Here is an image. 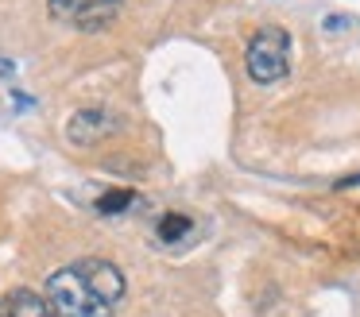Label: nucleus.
<instances>
[{"label":"nucleus","mask_w":360,"mask_h":317,"mask_svg":"<svg viewBox=\"0 0 360 317\" xmlns=\"http://www.w3.org/2000/svg\"><path fill=\"white\" fill-rule=\"evenodd\" d=\"M124 271L112 259L89 255V259H74L58 267L47 278V306L55 317H112L124 302Z\"/></svg>","instance_id":"1"},{"label":"nucleus","mask_w":360,"mask_h":317,"mask_svg":"<svg viewBox=\"0 0 360 317\" xmlns=\"http://www.w3.org/2000/svg\"><path fill=\"white\" fill-rule=\"evenodd\" d=\"M244 66H248V77L256 85H275L287 77L290 70V35L275 23L259 27L256 35L248 39V51H244Z\"/></svg>","instance_id":"2"},{"label":"nucleus","mask_w":360,"mask_h":317,"mask_svg":"<svg viewBox=\"0 0 360 317\" xmlns=\"http://www.w3.org/2000/svg\"><path fill=\"white\" fill-rule=\"evenodd\" d=\"M124 0H47V15L74 31H105Z\"/></svg>","instance_id":"3"},{"label":"nucleus","mask_w":360,"mask_h":317,"mask_svg":"<svg viewBox=\"0 0 360 317\" xmlns=\"http://www.w3.org/2000/svg\"><path fill=\"white\" fill-rule=\"evenodd\" d=\"M117 131H120V112H112V108H78L70 116V124H66V139L78 147L97 143L105 136H117Z\"/></svg>","instance_id":"4"},{"label":"nucleus","mask_w":360,"mask_h":317,"mask_svg":"<svg viewBox=\"0 0 360 317\" xmlns=\"http://www.w3.org/2000/svg\"><path fill=\"white\" fill-rule=\"evenodd\" d=\"M0 317H55V309L47 306L43 294L27 290V286H16L0 302Z\"/></svg>","instance_id":"5"},{"label":"nucleus","mask_w":360,"mask_h":317,"mask_svg":"<svg viewBox=\"0 0 360 317\" xmlns=\"http://www.w3.org/2000/svg\"><path fill=\"white\" fill-rule=\"evenodd\" d=\"M186 232H190V216H182V213L159 216V240H163V244H174V240H182Z\"/></svg>","instance_id":"6"},{"label":"nucleus","mask_w":360,"mask_h":317,"mask_svg":"<svg viewBox=\"0 0 360 317\" xmlns=\"http://www.w3.org/2000/svg\"><path fill=\"white\" fill-rule=\"evenodd\" d=\"M132 201H136V190H109V193H101V198H97V213H105V216L124 213Z\"/></svg>","instance_id":"7"},{"label":"nucleus","mask_w":360,"mask_h":317,"mask_svg":"<svg viewBox=\"0 0 360 317\" xmlns=\"http://www.w3.org/2000/svg\"><path fill=\"white\" fill-rule=\"evenodd\" d=\"M352 186H360V174H349V178H341V182H337V190H352Z\"/></svg>","instance_id":"8"},{"label":"nucleus","mask_w":360,"mask_h":317,"mask_svg":"<svg viewBox=\"0 0 360 317\" xmlns=\"http://www.w3.org/2000/svg\"><path fill=\"white\" fill-rule=\"evenodd\" d=\"M12 74H16V66L8 58H0V77H12Z\"/></svg>","instance_id":"9"},{"label":"nucleus","mask_w":360,"mask_h":317,"mask_svg":"<svg viewBox=\"0 0 360 317\" xmlns=\"http://www.w3.org/2000/svg\"><path fill=\"white\" fill-rule=\"evenodd\" d=\"M326 27H329V31H337V27H345V20H341V15H329Z\"/></svg>","instance_id":"10"}]
</instances>
